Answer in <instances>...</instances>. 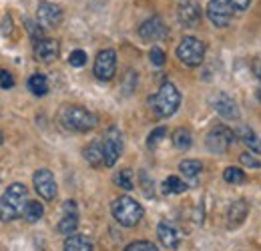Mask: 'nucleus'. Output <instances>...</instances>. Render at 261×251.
I'll return each instance as SVG.
<instances>
[{"label":"nucleus","mask_w":261,"mask_h":251,"mask_svg":"<svg viewBox=\"0 0 261 251\" xmlns=\"http://www.w3.org/2000/svg\"><path fill=\"white\" fill-rule=\"evenodd\" d=\"M59 123L65 127L66 131L72 133H87L91 129H95L98 123L97 115L87 111L85 107L79 105H65L59 111Z\"/></svg>","instance_id":"f257e3e1"},{"label":"nucleus","mask_w":261,"mask_h":251,"mask_svg":"<svg viewBox=\"0 0 261 251\" xmlns=\"http://www.w3.org/2000/svg\"><path fill=\"white\" fill-rule=\"evenodd\" d=\"M29 189L22 183H12L0 197V221H14L22 215L24 205H27Z\"/></svg>","instance_id":"f03ea898"},{"label":"nucleus","mask_w":261,"mask_h":251,"mask_svg":"<svg viewBox=\"0 0 261 251\" xmlns=\"http://www.w3.org/2000/svg\"><path fill=\"white\" fill-rule=\"evenodd\" d=\"M149 103H151V107H153L157 117L167 119V117L177 113V109L181 105V93L177 91V87L173 83H163L161 89L157 91V94H153L149 98Z\"/></svg>","instance_id":"7ed1b4c3"},{"label":"nucleus","mask_w":261,"mask_h":251,"mask_svg":"<svg viewBox=\"0 0 261 251\" xmlns=\"http://www.w3.org/2000/svg\"><path fill=\"white\" fill-rule=\"evenodd\" d=\"M113 209V217L119 221L123 227H135L139 221L143 219V207L141 203H137L133 197H117L111 205Z\"/></svg>","instance_id":"20e7f679"},{"label":"nucleus","mask_w":261,"mask_h":251,"mask_svg":"<svg viewBox=\"0 0 261 251\" xmlns=\"http://www.w3.org/2000/svg\"><path fill=\"white\" fill-rule=\"evenodd\" d=\"M177 59L187 66H199L205 59V44L195 36H185L177 46Z\"/></svg>","instance_id":"39448f33"},{"label":"nucleus","mask_w":261,"mask_h":251,"mask_svg":"<svg viewBox=\"0 0 261 251\" xmlns=\"http://www.w3.org/2000/svg\"><path fill=\"white\" fill-rule=\"evenodd\" d=\"M235 141V131H231L225 125H215L205 137V145L211 153L215 155H223L231 147V143Z\"/></svg>","instance_id":"423d86ee"},{"label":"nucleus","mask_w":261,"mask_h":251,"mask_svg":"<svg viewBox=\"0 0 261 251\" xmlns=\"http://www.w3.org/2000/svg\"><path fill=\"white\" fill-rule=\"evenodd\" d=\"M102 155H105V165L107 167H113L121 153H123V133L117 129V127H111L105 137H102Z\"/></svg>","instance_id":"0eeeda50"},{"label":"nucleus","mask_w":261,"mask_h":251,"mask_svg":"<svg viewBox=\"0 0 261 251\" xmlns=\"http://www.w3.org/2000/svg\"><path fill=\"white\" fill-rule=\"evenodd\" d=\"M233 4L231 0H209L207 4V18L217 27V29H225L229 27L231 18H233Z\"/></svg>","instance_id":"6e6552de"},{"label":"nucleus","mask_w":261,"mask_h":251,"mask_svg":"<svg viewBox=\"0 0 261 251\" xmlns=\"http://www.w3.org/2000/svg\"><path fill=\"white\" fill-rule=\"evenodd\" d=\"M95 77L98 81H111L117 72V53L113 48L100 51L95 59Z\"/></svg>","instance_id":"1a4fd4ad"},{"label":"nucleus","mask_w":261,"mask_h":251,"mask_svg":"<svg viewBox=\"0 0 261 251\" xmlns=\"http://www.w3.org/2000/svg\"><path fill=\"white\" fill-rule=\"evenodd\" d=\"M33 183L36 193L44 201H53L57 197V181H55V177H53V173L48 169H38L33 175Z\"/></svg>","instance_id":"9d476101"},{"label":"nucleus","mask_w":261,"mask_h":251,"mask_svg":"<svg viewBox=\"0 0 261 251\" xmlns=\"http://www.w3.org/2000/svg\"><path fill=\"white\" fill-rule=\"evenodd\" d=\"M36 22L44 29H53V27H59L63 22V10L59 4H53V2H40L38 4V10H36Z\"/></svg>","instance_id":"9b49d317"},{"label":"nucleus","mask_w":261,"mask_h":251,"mask_svg":"<svg viewBox=\"0 0 261 251\" xmlns=\"http://www.w3.org/2000/svg\"><path fill=\"white\" fill-rule=\"evenodd\" d=\"M177 18L187 29L197 27L201 20V6L197 4V0H181L177 6Z\"/></svg>","instance_id":"f8f14e48"},{"label":"nucleus","mask_w":261,"mask_h":251,"mask_svg":"<svg viewBox=\"0 0 261 251\" xmlns=\"http://www.w3.org/2000/svg\"><path fill=\"white\" fill-rule=\"evenodd\" d=\"M79 227V205L76 201L68 199L63 205V215H61V221H59V231L63 235H72Z\"/></svg>","instance_id":"ddd939ff"},{"label":"nucleus","mask_w":261,"mask_h":251,"mask_svg":"<svg viewBox=\"0 0 261 251\" xmlns=\"http://www.w3.org/2000/svg\"><path fill=\"white\" fill-rule=\"evenodd\" d=\"M139 34L143 40H149V42H155V40H161L167 36V27L163 24V20L159 16H151L147 18L141 27H139Z\"/></svg>","instance_id":"4468645a"},{"label":"nucleus","mask_w":261,"mask_h":251,"mask_svg":"<svg viewBox=\"0 0 261 251\" xmlns=\"http://www.w3.org/2000/svg\"><path fill=\"white\" fill-rule=\"evenodd\" d=\"M61 53V46H59V40L55 38H42L34 44V57L36 61L40 63H53Z\"/></svg>","instance_id":"2eb2a0df"},{"label":"nucleus","mask_w":261,"mask_h":251,"mask_svg":"<svg viewBox=\"0 0 261 251\" xmlns=\"http://www.w3.org/2000/svg\"><path fill=\"white\" fill-rule=\"evenodd\" d=\"M157 235H159V241L163 243L167 249H177L179 243H181V233H179V229L171 221H161L159 223Z\"/></svg>","instance_id":"dca6fc26"},{"label":"nucleus","mask_w":261,"mask_h":251,"mask_svg":"<svg viewBox=\"0 0 261 251\" xmlns=\"http://www.w3.org/2000/svg\"><path fill=\"white\" fill-rule=\"evenodd\" d=\"M247 213H249V205L245 199H237L229 205L227 211V227L229 229H237L243 221L247 219Z\"/></svg>","instance_id":"f3484780"},{"label":"nucleus","mask_w":261,"mask_h":251,"mask_svg":"<svg viewBox=\"0 0 261 251\" xmlns=\"http://www.w3.org/2000/svg\"><path fill=\"white\" fill-rule=\"evenodd\" d=\"M213 107H215V111H217L223 119H237V117H239V109H237L235 98H231V96L225 93H219L213 98Z\"/></svg>","instance_id":"a211bd4d"},{"label":"nucleus","mask_w":261,"mask_h":251,"mask_svg":"<svg viewBox=\"0 0 261 251\" xmlns=\"http://www.w3.org/2000/svg\"><path fill=\"white\" fill-rule=\"evenodd\" d=\"M235 137L241 139V143L251 149V153H261V139L257 137V133L247 125H239L235 129Z\"/></svg>","instance_id":"6ab92c4d"},{"label":"nucleus","mask_w":261,"mask_h":251,"mask_svg":"<svg viewBox=\"0 0 261 251\" xmlns=\"http://www.w3.org/2000/svg\"><path fill=\"white\" fill-rule=\"evenodd\" d=\"M83 155H85L87 163H89L91 167H100V165H105L102 143H100V141H93L91 145H87V147H85V151H83Z\"/></svg>","instance_id":"aec40b11"},{"label":"nucleus","mask_w":261,"mask_h":251,"mask_svg":"<svg viewBox=\"0 0 261 251\" xmlns=\"http://www.w3.org/2000/svg\"><path fill=\"white\" fill-rule=\"evenodd\" d=\"M65 251H93V241L87 235L72 233L65 241Z\"/></svg>","instance_id":"412c9836"},{"label":"nucleus","mask_w":261,"mask_h":251,"mask_svg":"<svg viewBox=\"0 0 261 251\" xmlns=\"http://www.w3.org/2000/svg\"><path fill=\"white\" fill-rule=\"evenodd\" d=\"M173 145L179 149V151H187L191 145H193V135L189 129L185 127H179L175 133H173Z\"/></svg>","instance_id":"4be33fe9"},{"label":"nucleus","mask_w":261,"mask_h":251,"mask_svg":"<svg viewBox=\"0 0 261 251\" xmlns=\"http://www.w3.org/2000/svg\"><path fill=\"white\" fill-rule=\"evenodd\" d=\"M29 91L36 96H44L48 93V81L42 72H34L33 77L29 79Z\"/></svg>","instance_id":"5701e85b"},{"label":"nucleus","mask_w":261,"mask_h":251,"mask_svg":"<svg viewBox=\"0 0 261 251\" xmlns=\"http://www.w3.org/2000/svg\"><path fill=\"white\" fill-rule=\"evenodd\" d=\"M42 215H44L42 203H38V201H27L24 211H22V217L24 219L29 221V223H36V221L42 219Z\"/></svg>","instance_id":"b1692460"},{"label":"nucleus","mask_w":261,"mask_h":251,"mask_svg":"<svg viewBox=\"0 0 261 251\" xmlns=\"http://www.w3.org/2000/svg\"><path fill=\"white\" fill-rule=\"evenodd\" d=\"M187 191V183L181 181L179 177H167L163 181V193L165 195H179V193H185Z\"/></svg>","instance_id":"393cba45"},{"label":"nucleus","mask_w":261,"mask_h":251,"mask_svg":"<svg viewBox=\"0 0 261 251\" xmlns=\"http://www.w3.org/2000/svg\"><path fill=\"white\" fill-rule=\"evenodd\" d=\"M179 169H181V173L185 177H197L203 171V163L197 161V159H185V161H181Z\"/></svg>","instance_id":"a878e982"},{"label":"nucleus","mask_w":261,"mask_h":251,"mask_svg":"<svg viewBox=\"0 0 261 251\" xmlns=\"http://www.w3.org/2000/svg\"><path fill=\"white\" fill-rule=\"evenodd\" d=\"M115 181H117V185H119V187L125 189V191L135 189V183H133V171H130V169H123V171H119V173H117V177H115Z\"/></svg>","instance_id":"bb28decb"},{"label":"nucleus","mask_w":261,"mask_h":251,"mask_svg":"<svg viewBox=\"0 0 261 251\" xmlns=\"http://www.w3.org/2000/svg\"><path fill=\"white\" fill-rule=\"evenodd\" d=\"M223 177H225L227 183H243L245 181V173L241 169H237V167H227L223 171Z\"/></svg>","instance_id":"cd10ccee"},{"label":"nucleus","mask_w":261,"mask_h":251,"mask_svg":"<svg viewBox=\"0 0 261 251\" xmlns=\"http://www.w3.org/2000/svg\"><path fill=\"white\" fill-rule=\"evenodd\" d=\"M163 137H167V129L165 127H157L155 131H151V135H149V139H147V147H157L161 141H163Z\"/></svg>","instance_id":"c85d7f7f"},{"label":"nucleus","mask_w":261,"mask_h":251,"mask_svg":"<svg viewBox=\"0 0 261 251\" xmlns=\"http://www.w3.org/2000/svg\"><path fill=\"white\" fill-rule=\"evenodd\" d=\"M125 251H159V249L151 241H133V243H129L125 247Z\"/></svg>","instance_id":"c756f323"},{"label":"nucleus","mask_w":261,"mask_h":251,"mask_svg":"<svg viewBox=\"0 0 261 251\" xmlns=\"http://www.w3.org/2000/svg\"><path fill=\"white\" fill-rule=\"evenodd\" d=\"M24 24H27V31L31 32V38L34 40V44H36L38 40H42V38H44V36H42V27H40L38 22H33V20H27Z\"/></svg>","instance_id":"7c9ffc66"},{"label":"nucleus","mask_w":261,"mask_h":251,"mask_svg":"<svg viewBox=\"0 0 261 251\" xmlns=\"http://www.w3.org/2000/svg\"><path fill=\"white\" fill-rule=\"evenodd\" d=\"M68 63L70 66H85L87 64V53L85 51H72L70 53V57H68Z\"/></svg>","instance_id":"2f4dec72"},{"label":"nucleus","mask_w":261,"mask_h":251,"mask_svg":"<svg viewBox=\"0 0 261 251\" xmlns=\"http://www.w3.org/2000/svg\"><path fill=\"white\" fill-rule=\"evenodd\" d=\"M149 59H151V63L155 64V66H163L165 64V53L159 48V46H153V48H151V53H149Z\"/></svg>","instance_id":"473e14b6"},{"label":"nucleus","mask_w":261,"mask_h":251,"mask_svg":"<svg viewBox=\"0 0 261 251\" xmlns=\"http://www.w3.org/2000/svg\"><path fill=\"white\" fill-rule=\"evenodd\" d=\"M239 161L245 165V167H251V169H259L261 167V161L253 153H243L241 157H239Z\"/></svg>","instance_id":"72a5a7b5"},{"label":"nucleus","mask_w":261,"mask_h":251,"mask_svg":"<svg viewBox=\"0 0 261 251\" xmlns=\"http://www.w3.org/2000/svg\"><path fill=\"white\" fill-rule=\"evenodd\" d=\"M14 87V77L8 70H0V89H12Z\"/></svg>","instance_id":"f704fd0d"},{"label":"nucleus","mask_w":261,"mask_h":251,"mask_svg":"<svg viewBox=\"0 0 261 251\" xmlns=\"http://www.w3.org/2000/svg\"><path fill=\"white\" fill-rule=\"evenodd\" d=\"M249 2H251V0H231V4H233L235 10H247Z\"/></svg>","instance_id":"c9c22d12"},{"label":"nucleus","mask_w":261,"mask_h":251,"mask_svg":"<svg viewBox=\"0 0 261 251\" xmlns=\"http://www.w3.org/2000/svg\"><path fill=\"white\" fill-rule=\"evenodd\" d=\"M253 70H255V74H257V79L261 81V61H255L253 63Z\"/></svg>","instance_id":"e433bc0d"},{"label":"nucleus","mask_w":261,"mask_h":251,"mask_svg":"<svg viewBox=\"0 0 261 251\" xmlns=\"http://www.w3.org/2000/svg\"><path fill=\"white\" fill-rule=\"evenodd\" d=\"M2 31L6 32V34L10 32V16H4V29Z\"/></svg>","instance_id":"4c0bfd02"},{"label":"nucleus","mask_w":261,"mask_h":251,"mask_svg":"<svg viewBox=\"0 0 261 251\" xmlns=\"http://www.w3.org/2000/svg\"><path fill=\"white\" fill-rule=\"evenodd\" d=\"M2 143H4V135L0 133V145H2Z\"/></svg>","instance_id":"58836bf2"}]
</instances>
